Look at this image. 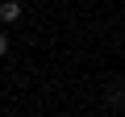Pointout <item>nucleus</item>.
I'll use <instances>...</instances> for the list:
<instances>
[{"label": "nucleus", "mask_w": 125, "mask_h": 117, "mask_svg": "<svg viewBox=\"0 0 125 117\" xmlns=\"http://www.w3.org/2000/svg\"><path fill=\"white\" fill-rule=\"evenodd\" d=\"M21 21V0H0V25Z\"/></svg>", "instance_id": "1"}, {"label": "nucleus", "mask_w": 125, "mask_h": 117, "mask_svg": "<svg viewBox=\"0 0 125 117\" xmlns=\"http://www.w3.org/2000/svg\"><path fill=\"white\" fill-rule=\"evenodd\" d=\"M4 54H9V34L0 29V58H4Z\"/></svg>", "instance_id": "2"}]
</instances>
